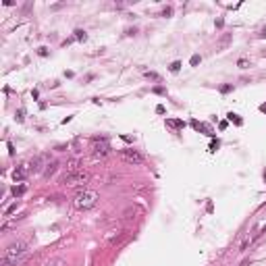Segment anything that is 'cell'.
Instances as JSON below:
<instances>
[{"label":"cell","instance_id":"6da1fadb","mask_svg":"<svg viewBox=\"0 0 266 266\" xmlns=\"http://www.w3.org/2000/svg\"><path fill=\"white\" fill-rule=\"evenodd\" d=\"M27 252H29L27 241H13V243L4 250V256H2V266H17L23 258L27 256Z\"/></svg>","mask_w":266,"mask_h":266},{"label":"cell","instance_id":"7a4b0ae2","mask_svg":"<svg viewBox=\"0 0 266 266\" xmlns=\"http://www.w3.org/2000/svg\"><path fill=\"white\" fill-rule=\"evenodd\" d=\"M98 200H100V196H98L96 191L83 189V191H79L77 196H75V200H73V206H75L77 210L85 212V210H92L96 204H98Z\"/></svg>","mask_w":266,"mask_h":266},{"label":"cell","instance_id":"3957f363","mask_svg":"<svg viewBox=\"0 0 266 266\" xmlns=\"http://www.w3.org/2000/svg\"><path fill=\"white\" fill-rule=\"evenodd\" d=\"M87 181V173H83V171H75V173H67L65 177H62V185H67V187H75V185H83Z\"/></svg>","mask_w":266,"mask_h":266},{"label":"cell","instance_id":"277c9868","mask_svg":"<svg viewBox=\"0 0 266 266\" xmlns=\"http://www.w3.org/2000/svg\"><path fill=\"white\" fill-rule=\"evenodd\" d=\"M92 154L94 158H104L110 154V143L102 137V139H94L92 141Z\"/></svg>","mask_w":266,"mask_h":266},{"label":"cell","instance_id":"5b68a950","mask_svg":"<svg viewBox=\"0 0 266 266\" xmlns=\"http://www.w3.org/2000/svg\"><path fill=\"white\" fill-rule=\"evenodd\" d=\"M27 166V171H29V175H38V173H42V171H46L44 166H48L46 164V158L42 156V154H38V156H33L31 160H29V164H25Z\"/></svg>","mask_w":266,"mask_h":266},{"label":"cell","instance_id":"8992f818","mask_svg":"<svg viewBox=\"0 0 266 266\" xmlns=\"http://www.w3.org/2000/svg\"><path fill=\"white\" fill-rule=\"evenodd\" d=\"M121 156H123V160H127V162H131V164H141L143 162V156L137 152V150H123L121 152Z\"/></svg>","mask_w":266,"mask_h":266},{"label":"cell","instance_id":"52a82bcc","mask_svg":"<svg viewBox=\"0 0 266 266\" xmlns=\"http://www.w3.org/2000/svg\"><path fill=\"white\" fill-rule=\"evenodd\" d=\"M27 173H29V171H27L25 166H17L15 173H13V179H15V181H23V179L27 177Z\"/></svg>","mask_w":266,"mask_h":266},{"label":"cell","instance_id":"ba28073f","mask_svg":"<svg viewBox=\"0 0 266 266\" xmlns=\"http://www.w3.org/2000/svg\"><path fill=\"white\" fill-rule=\"evenodd\" d=\"M56 168H58V162H50V164L46 166V171H44V177H46V179H50V177L56 173Z\"/></svg>","mask_w":266,"mask_h":266},{"label":"cell","instance_id":"9c48e42d","mask_svg":"<svg viewBox=\"0 0 266 266\" xmlns=\"http://www.w3.org/2000/svg\"><path fill=\"white\" fill-rule=\"evenodd\" d=\"M25 191H27V187H25V185H15V187H13V196H15V198H21Z\"/></svg>","mask_w":266,"mask_h":266},{"label":"cell","instance_id":"30bf717a","mask_svg":"<svg viewBox=\"0 0 266 266\" xmlns=\"http://www.w3.org/2000/svg\"><path fill=\"white\" fill-rule=\"evenodd\" d=\"M227 118L231 121V123H235V125H241V123H243V121L239 118V114H235V112H229V114H227Z\"/></svg>","mask_w":266,"mask_h":266},{"label":"cell","instance_id":"8fae6325","mask_svg":"<svg viewBox=\"0 0 266 266\" xmlns=\"http://www.w3.org/2000/svg\"><path fill=\"white\" fill-rule=\"evenodd\" d=\"M166 125H171V127H175V129H183V127H185L183 121H166Z\"/></svg>","mask_w":266,"mask_h":266},{"label":"cell","instance_id":"7c38bea8","mask_svg":"<svg viewBox=\"0 0 266 266\" xmlns=\"http://www.w3.org/2000/svg\"><path fill=\"white\" fill-rule=\"evenodd\" d=\"M46 266H67V262H65V260H58V258H56V260H50V262H48Z\"/></svg>","mask_w":266,"mask_h":266},{"label":"cell","instance_id":"4fadbf2b","mask_svg":"<svg viewBox=\"0 0 266 266\" xmlns=\"http://www.w3.org/2000/svg\"><path fill=\"white\" fill-rule=\"evenodd\" d=\"M189 62H191V67H198V65H200V62H202V56H200V54H193V56H191V60H189Z\"/></svg>","mask_w":266,"mask_h":266},{"label":"cell","instance_id":"5bb4252c","mask_svg":"<svg viewBox=\"0 0 266 266\" xmlns=\"http://www.w3.org/2000/svg\"><path fill=\"white\" fill-rule=\"evenodd\" d=\"M75 38H77V40H87V35H85L83 29H77V31H75Z\"/></svg>","mask_w":266,"mask_h":266},{"label":"cell","instance_id":"9a60e30c","mask_svg":"<svg viewBox=\"0 0 266 266\" xmlns=\"http://www.w3.org/2000/svg\"><path fill=\"white\" fill-rule=\"evenodd\" d=\"M229 42H231V35H223V38H221V42H218V46L223 48V46H227Z\"/></svg>","mask_w":266,"mask_h":266},{"label":"cell","instance_id":"2e32d148","mask_svg":"<svg viewBox=\"0 0 266 266\" xmlns=\"http://www.w3.org/2000/svg\"><path fill=\"white\" fill-rule=\"evenodd\" d=\"M237 65H239L241 69H248V67H250V62H248L245 58H239V60H237Z\"/></svg>","mask_w":266,"mask_h":266},{"label":"cell","instance_id":"e0dca14e","mask_svg":"<svg viewBox=\"0 0 266 266\" xmlns=\"http://www.w3.org/2000/svg\"><path fill=\"white\" fill-rule=\"evenodd\" d=\"M179 69H181V62H179V60H175V62L171 65V71H173V73H177Z\"/></svg>","mask_w":266,"mask_h":266},{"label":"cell","instance_id":"ac0fdd59","mask_svg":"<svg viewBox=\"0 0 266 266\" xmlns=\"http://www.w3.org/2000/svg\"><path fill=\"white\" fill-rule=\"evenodd\" d=\"M146 77H148V79H154V81H158V79H160V75H158V73H150V71L146 73Z\"/></svg>","mask_w":266,"mask_h":266},{"label":"cell","instance_id":"d6986e66","mask_svg":"<svg viewBox=\"0 0 266 266\" xmlns=\"http://www.w3.org/2000/svg\"><path fill=\"white\" fill-rule=\"evenodd\" d=\"M218 89H221V94H229V92L233 89V85H221Z\"/></svg>","mask_w":266,"mask_h":266},{"label":"cell","instance_id":"ffe728a7","mask_svg":"<svg viewBox=\"0 0 266 266\" xmlns=\"http://www.w3.org/2000/svg\"><path fill=\"white\" fill-rule=\"evenodd\" d=\"M171 15H173V9H171V6H166V9L162 11V17H171Z\"/></svg>","mask_w":266,"mask_h":266},{"label":"cell","instance_id":"44dd1931","mask_svg":"<svg viewBox=\"0 0 266 266\" xmlns=\"http://www.w3.org/2000/svg\"><path fill=\"white\" fill-rule=\"evenodd\" d=\"M218 146H221L218 141H212V143H210V152H216V150H218Z\"/></svg>","mask_w":266,"mask_h":266},{"label":"cell","instance_id":"7402d4cb","mask_svg":"<svg viewBox=\"0 0 266 266\" xmlns=\"http://www.w3.org/2000/svg\"><path fill=\"white\" fill-rule=\"evenodd\" d=\"M15 210H17V204H13V206H11V208H6V212H4V214H6V216H9V214H13V212H15Z\"/></svg>","mask_w":266,"mask_h":266},{"label":"cell","instance_id":"603a6c76","mask_svg":"<svg viewBox=\"0 0 266 266\" xmlns=\"http://www.w3.org/2000/svg\"><path fill=\"white\" fill-rule=\"evenodd\" d=\"M48 54V48H40V56H46Z\"/></svg>","mask_w":266,"mask_h":266},{"label":"cell","instance_id":"cb8c5ba5","mask_svg":"<svg viewBox=\"0 0 266 266\" xmlns=\"http://www.w3.org/2000/svg\"><path fill=\"white\" fill-rule=\"evenodd\" d=\"M17 121H19V123L23 121V110H19V112H17Z\"/></svg>","mask_w":266,"mask_h":266},{"label":"cell","instance_id":"d4e9b609","mask_svg":"<svg viewBox=\"0 0 266 266\" xmlns=\"http://www.w3.org/2000/svg\"><path fill=\"white\" fill-rule=\"evenodd\" d=\"M135 33H137V29H135V27H133V29H127V35H135Z\"/></svg>","mask_w":266,"mask_h":266},{"label":"cell","instance_id":"484cf974","mask_svg":"<svg viewBox=\"0 0 266 266\" xmlns=\"http://www.w3.org/2000/svg\"><path fill=\"white\" fill-rule=\"evenodd\" d=\"M156 112L158 114H164V106H156Z\"/></svg>","mask_w":266,"mask_h":266},{"label":"cell","instance_id":"4316f807","mask_svg":"<svg viewBox=\"0 0 266 266\" xmlns=\"http://www.w3.org/2000/svg\"><path fill=\"white\" fill-rule=\"evenodd\" d=\"M260 35H262V38H266V29H262V31H260Z\"/></svg>","mask_w":266,"mask_h":266},{"label":"cell","instance_id":"83f0119b","mask_svg":"<svg viewBox=\"0 0 266 266\" xmlns=\"http://www.w3.org/2000/svg\"><path fill=\"white\" fill-rule=\"evenodd\" d=\"M260 110H262V112H266V104H262V106H260Z\"/></svg>","mask_w":266,"mask_h":266},{"label":"cell","instance_id":"f1b7e54d","mask_svg":"<svg viewBox=\"0 0 266 266\" xmlns=\"http://www.w3.org/2000/svg\"><path fill=\"white\" fill-rule=\"evenodd\" d=\"M264 177H266V175H264Z\"/></svg>","mask_w":266,"mask_h":266}]
</instances>
